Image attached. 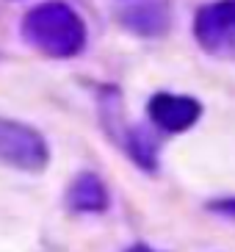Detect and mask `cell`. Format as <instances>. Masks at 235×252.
<instances>
[{"label": "cell", "mask_w": 235, "mask_h": 252, "mask_svg": "<svg viewBox=\"0 0 235 252\" xmlns=\"http://www.w3.org/2000/svg\"><path fill=\"white\" fill-rule=\"evenodd\" d=\"M22 39L47 59H72L86 47V23L72 6L50 0L22 17Z\"/></svg>", "instance_id": "1"}, {"label": "cell", "mask_w": 235, "mask_h": 252, "mask_svg": "<svg viewBox=\"0 0 235 252\" xmlns=\"http://www.w3.org/2000/svg\"><path fill=\"white\" fill-rule=\"evenodd\" d=\"M194 36L213 59L235 61V0H219L199 8L194 17Z\"/></svg>", "instance_id": "2"}, {"label": "cell", "mask_w": 235, "mask_h": 252, "mask_svg": "<svg viewBox=\"0 0 235 252\" xmlns=\"http://www.w3.org/2000/svg\"><path fill=\"white\" fill-rule=\"evenodd\" d=\"M47 161L50 150L39 130L14 119H0V163L22 172H42Z\"/></svg>", "instance_id": "3"}, {"label": "cell", "mask_w": 235, "mask_h": 252, "mask_svg": "<svg viewBox=\"0 0 235 252\" xmlns=\"http://www.w3.org/2000/svg\"><path fill=\"white\" fill-rule=\"evenodd\" d=\"M147 117L158 130L166 133H183L191 130L202 117V103H197L188 94H172V92H161L152 94L147 103Z\"/></svg>", "instance_id": "4"}, {"label": "cell", "mask_w": 235, "mask_h": 252, "mask_svg": "<svg viewBox=\"0 0 235 252\" xmlns=\"http://www.w3.org/2000/svg\"><path fill=\"white\" fill-rule=\"evenodd\" d=\"M119 23L125 25L130 33H136V36L152 39V36H163L169 31L172 14L163 0H141L136 6H127L119 14Z\"/></svg>", "instance_id": "5"}, {"label": "cell", "mask_w": 235, "mask_h": 252, "mask_svg": "<svg viewBox=\"0 0 235 252\" xmlns=\"http://www.w3.org/2000/svg\"><path fill=\"white\" fill-rule=\"evenodd\" d=\"M66 205L78 214H100L108 208V189L97 175L83 172L66 189Z\"/></svg>", "instance_id": "6"}, {"label": "cell", "mask_w": 235, "mask_h": 252, "mask_svg": "<svg viewBox=\"0 0 235 252\" xmlns=\"http://www.w3.org/2000/svg\"><path fill=\"white\" fill-rule=\"evenodd\" d=\"M207 208H210L216 216H224V219L235 222V197H221V200H213V202H207Z\"/></svg>", "instance_id": "7"}, {"label": "cell", "mask_w": 235, "mask_h": 252, "mask_svg": "<svg viewBox=\"0 0 235 252\" xmlns=\"http://www.w3.org/2000/svg\"><path fill=\"white\" fill-rule=\"evenodd\" d=\"M127 252H155L152 247H147V244H136V247H130Z\"/></svg>", "instance_id": "8"}]
</instances>
